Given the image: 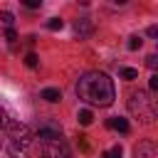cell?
<instances>
[{
    "instance_id": "cell-5",
    "label": "cell",
    "mask_w": 158,
    "mask_h": 158,
    "mask_svg": "<svg viewBox=\"0 0 158 158\" xmlns=\"http://www.w3.org/2000/svg\"><path fill=\"white\" fill-rule=\"evenodd\" d=\"M37 133H40V138H42V141H49V138H62V126H59L54 118H47V121H42V123H40Z\"/></svg>"
},
{
    "instance_id": "cell-16",
    "label": "cell",
    "mask_w": 158,
    "mask_h": 158,
    "mask_svg": "<svg viewBox=\"0 0 158 158\" xmlns=\"http://www.w3.org/2000/svg\"><path fill=\"white\" fill-rule=\"evenodd\" d=\"M25 64H27V67H37V54H35V52H30V54L25 57Z\"/></svg>"
},
{
    "instance_id": "cell-20",
    "label": "cell",
    "mask_w": 158,
    "mask_h": 158,
    "mask_svg": "<svg viewBox=\"0 0 158 158\" xmlns=\"http://www.w3.org/2000/svg\"><path fill=\"white\" fill-rule=\"evenodd\" d=\"M148 86H151L153 91L158 89V74H151V79H148Z\"/></svg>"
},
{
    "instance_id": "cell-15",
    "label": "cell",
    "mask_w": 158,
    "mask_h": 158,
    "mask_svg": "<svg viewBox=\"0 0 158 158\" xmlns=\"http://www.w3.org/2000/svg\"><path fill=\"white\" fill-rule=\"evenodd\" d=\"M141 44H143L141 37H131V40H128V49H141Z\"/></svg>"
},
{
    "instance_id": "cell-1",
    "label": "cell",
    "mask_w": 158,
    "mask_h": 158,
    "mask_svg": "<svg viewBox=\"0 0 158 158\" xmlns=\"http://www.w3.org/2000/svg\"><path fill=\"white\" fill-rule=\"evenodd\" d=\"M77 96L91 106H111L116 99V89L109 74L104 72H86L77 81Z\"/></svg>"
},
{
    "instance_id": "cell-22",
    "label": "cell",
    "mask_w": 158,
    "mask_h": 158,
    "mask_svg": "<svg viewBox=\"0 0 158 158\" xmlns=\"http://www.w3.org/2000/svg\"><path fill=\"white\" fill-rule=\"evenodd\" d=\"M156 35H158V27L151 25V27H148V37H156Z\"/></svg>"
},
{
    "instance_id": "cell-17",
    "label": "cell",
    "mask_w": 158,
    "mask_h": 158,
    "mask_svg": "<svg viewBox=\"0 0 158 158\" xmlns=\"http://www.w3.org/2000/svg\"><path fill=\"white\" fill-rule=\"evenodd\" d=\"M101 158H121V148H118V146H116V148H111V151H109V153H104V156H101Z\"/></svg>"
},
{
    "instance_id": "cell-11",
    "label": "cell",
    "mask_w": 158,
    "mask_h": 158,
    "mask_svg": "<svg viewBox=\"0 0 158 158\" xmlns=\"http://www.w3.org/2000/svg\"><path fill=\"white\" fill-rule=\"evenodd\" d=\"M118 74H121V79H126V81H133V79H138V72H136V69H131V67H123Z\"/></svg>"
},
{
    "instance_id": "cell-12",
    "label": "cell",
    "mask_w": 158,
    "mask_h": 158,
    "mask_svg": "<svg viewBox=\"0 0 158 158\" xmlns=\"http://www.w3.org/2000/svg\"><path fill=\"white\" fill-rule=\"evenodd\" d=\"M64 27V22L59 20V17H52L49 22H47V30H52V32H57V30H62Z\"/></svg>"
},
{
    "instance_id": "cell-2",
    "label": "cell",
    "mask_w": 158,
    "mask_h": 158,
    "mask_svg": "<svg viewBox=\"0 0 158 158\" xmlns=\"http://www.w3.org/2000/svg\"><path fill=\"white\" fill-rule=\"evenodd\" d=\"M7 133H10L7 148H10V153H12L15 158H20V156L25 153V148L30 146V141H32V133H30V128H27L25 123H20V121H10V126H7Z\"/></svg>"
},
{
    "instance_id": "cell-14",
    "label": "cell",
    "mask_w": 158,
    "mask_h": 158,
    "mask_svg": "<svg viewBox=\"0 0 158 158\" xmlns=\"http://www.w3.org/2000/svg\"><path fill=\"white\" fill-rule=\"evenodd\" d=\"M0 20H2V22H5L7 27H10L12 22H15V17H12V12H7V10H2V12H0Z\"/></svg>"
},
{
    "instance_id": "cell-10",
    "label": "cell",
    "mask_w": 158,
    "mask_h": 158,
    "mask_svg": "<svg viewBox=\"0 0 158 158\" xmlns=\"http://www.w3.org/2000/svg\"><path fill=\"white\" fill-rule=\"evenodd\" d=\"M77 121H79V123H81V126H89V123H91V121H94V114H91V111H89V109H81V111H79V114H77Z\"/></svg>"
},
{
    "instance_id": "cell-21",
    "label": "cell",
    "mask_w": 158,
    "mask_h": 158,
    "mask_svg": "<svg viewBox=\"0 0 158 158\" xmlns=\"http://www.w3.org/2000/svg\"><path fill=\"white\" fill-rule=\"evenodd\" d=\"M25 5H27L30 10H35V7H40V5H42V0H25Z\"/></svg>"
},
{
    "instance_id": "cell-7",
    "label": "cell",
    "mask_w": 158,
    "mask_h": 158,
    "mask_svg": "<svg viewBox=\"0 0 158 158\" xmlns=\"http://www.w3.org/2000/svg\"><path fill=\"white\" fill-rule=\"evenodd\" d=\"M42 99L49 101V104H57V101L62 99V91L54 89V86H47V89H42Z\"/></svg>"
},
{
    "instance_id": "cell-9",
    "label": "cell",
    "mask_w": 158,
    "mask_h": 158,
    "mask_svg": "<svg viewBox=\"0 0 158 158\" xmlns=\"http://www.w3.org/2000/svg\"><path fill=\"white\" fill-rule=\"evenodd\" d=\"M74 30H77V35H79V37H86V35H91V22H89L86 17H84V20H77Z\"/></svg>"
},
{
    "instance_id": "cell-18",
    "label": "cell",
    "mask_w": 158,
    "mask_h": 158,
    "mask_svg": "<svg viewBox=\"0 0 158 158\" xmlns=\"http://www.w3.org/2000/svg\"><path fill=\"white\" fill-rule=\"evenodd\" d=\"M146 64H148L151 69H156V67H158V57H156V54H148V57H146Z\"/></svg>"
},
{
    "instance_id": "cell-4",
    "label": "cell",
    "mask_w": 158,
    "mask_h": 158,
    "mask_svg": "<svg viewBox=\"0 0 158 158\" xmlns=\"http://www.w3.org/2000/svg\"><path fill=\"white\" fill-rule=\"evenodd\" d=\"M42 158H72V151L62 138H49L42 141Z\"/></svg>"
},
{
    "instance_id": "cell-8",
    "label": "cell",
    "mask_w": 158,
    "mask_h": 158,
    "mask_svg": "<svg viewBox=\"0 0 158 158\" xmlns=\"http://www.w3.org/2000/svg\"><path fill=\"white\" fill-rule=\"evenodd\" d=\"M109 128H116L121 133H128V121L121 118V116H114V118H109Z\"/></svg>"
},
{
    "instance_id": "cell-19",
    "label": "cell",
    "mask_w": 158,
    "mask_h": 158,
    "mask_svg": "<svg viewBox=\"0 0 158 158\" xmlns=\"http://www.w3.org/2000/svg\"><path fill=\"white\" fill-rule=\"evenodd\" d=\"M5 37H7V42H15V40H17V32H15L12 27H7V32H5Z\"/></svg>"
},
{
    "instance_id": "cell-6",
    "label": "cell",
    "mask_w": 158,
    "mask_h": 158,
    "mask_svg": "<svg viewBox=\"0 0 158 158\" xmlns=\"http://www.w3.org/2000/svg\"><path fill=\"white\" fill-rule=\"evenodd\" d=\"M136 158H158V151H156V146L151 141H143L136 148Z\"/></svg>"
},
{
    "instance_id": "cell-3",
    "label": "cell",
    "mask_w": 158,
    "mask_h": 158,
    "mask_svg": "<svg viewBox=\"0 0 158 158\" xmlns=\"http://www.w3.org/2000/svg\"><path fill=\"white\" fill-rule=\"evenodd\" d=\"M128 109H131L133 116L143 118L146 123H151L153 116H156V101H153L146 91H133L131 99H128Z\"/></svg>"
},
{
    "instance_id": "cell-13",
    "label": "cell",
    "mask_w": 158,
    "mask_h": 158,
    "mask_svg": "<svg viewBox=\"0 0 158 158\" xmlns=\"http://www.w3.org/2000/svg\"><path fill=\"white\" fill-rule=\"evenodd\" d=\"M10 126V116H7V111L0 106V128H7Z\"/></svg>"
}]
</instances>
